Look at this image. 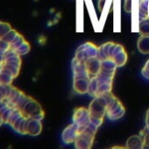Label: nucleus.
Instances as JSON below:
<instances>
[{"instance_id": "6e6552de", "label": "nucleus", "mask_w": 149, "mask_h": 149, "mask_svg": "<svg viewBox=\"0 0 149 149\" xmlns=\"http://www.w3.org/2000/svg\"><path fill=\"white\" fill-rule=\"evenodd\" d=\"M91 78H74L73 88L79 94H86L89 91Z\"/></svg>"}, {"instance_id": "f03ea898", "label": "nucleus", "mask_w": 149, "mask_h": 149, "mask_svg": "<svg viewBox=\"0 0 149 149\" xmlns=\"http://www.w3.org/2000/svg\"><path fill=\"white\" fill-rule=\"evenodd\" d=\"M98 54V47L91 43V42H87L84 45H82L76 53V58L77 60L86 62L87 60H89L91 57H96L97 56Z\"/></svg>"}, {"instance_id": "9b49d317", "label": "nucleus", "mask_w": 149, "mask_h": 149, "mask_svg": "<svg viewBox=\"0 0 149 149\" xmlns=\"http://www.w3.org/2000/svg\"><path fill=\"white\" fill-rule=\"evenodd\" d=\"M117 68H118V66L112 59L102 60V64H101L102 71H104L107 73H115Z\"/></svg>"}, {"instance_id": "39448f33", "label": "nucleus", "mask_w": 149, "mask_h": 149, "mask_svg": "<svg viewBox=\"0 0 149 149\" xmlns=\"http://www.w3.org/2000/svg\"><path fill=\"white\" fill-rule=\"evenodd\" d=\"M95 135L85 132H80L76 141H74V146L79 149H89L92 146L94 141Z\"/></svg>"}, {"instance_id": "20e7f679", "label": "nucleus", "mask_w": 149, "mask_h": 149, "mask_svg": "<svg viewBox=\"0 0 149 149\" xmlns=\"http://www.w3.org/2000/svg\"><path fill=\"white\" fill-rule=\"evenodd\" d=\"M90 111L89 109L84 107H79L76 109L73 115V122L76 123L79 128L84 127L87 124L90 123Z\"/></svg>"}, {"instance_id": "0eeeda50", "label": "nucleus", "mask_w": 149, "mask_h": 149, "mask_svg": "<svg viewBox=\"0 0 149 149\" xmlns=\"http://www.w3.org/2000/svg\"><path fill=\"white\" fill-rule=\"evenodd\" d=\"M101 64H102V60L99 59L97 56L91 57L86 61V62H85L86 69H87L91 77L97 76L98 73L101 70Z\"/></svg>"}, {"instance_id": "ddd939ff", "label": "nucleus", "mask_w": 149, "mask_h": 149, "mask_svg": "<svg viewBox=\"0 0 149 149\" xmlns=\"http://www.w3.org/2000/svg\"><path fill=\"white\" fill-rule=\"evenodd\" d=\"M97 87H98V82L97 79V77H93L90 80V84H89V91L88 93L91 97H97Z\"/></svg>"}, {"instance_id": "f8f14e48", "label": "nucleus", "mask_w": 149, "mask_h": 149, "mask_svg": "<svg viewBox=\"0 0 149 149\" xmlns=\"http://www.w3.org/2000/svg\"><path fill=\"white\" fill-rule=\"evenodd\" d=\"M112 60L115 61V63L117 64L118 67H122V66H124V65L125 64V62H126V61H127V54H126L125 51L123 50V51L118 53V54L112 58Z\"/></svg>"}, {"instance_id": "423d86ee", "label": "nucleus", "mask_w": 149, "mask_h": 149, "mask_svg": "<svg viewBox=\"0 0 149 149\" xmlns=\"http://www.w3.org/2000/svg\"><path fill=\"white\" fill-rule=\"evenodd\" d=\"M79 134V127L78 125L74 123L68 125L62 132V140L66 144H71L74 143L77 136Z\"/></svg>"}, {"instance_id": "dca6fc26", "label": "nucleus", "mask_w": 149, "mask_h": 149, "mask_svg": "<svg viewBox=\"0 0 149 149\" xmlns=\"http://www.w3.org/2000/svg\"><path fill=\"white\" fill-rule=\"evenodd\" d=\"M142 74H143V77L149 79V60L146 61V65L144 66L143 69H142Z\"/></svg>"}, {"instance_id": "f3484780", "label": "nucleus", "mask_w": 149, "mask_h": 149, "mask_svg": "<svg viewBox=\"0 0 149 149\" xmlns=\"http://www.w3.org/2000/svg\"><path fill=\"white\" fill-rule=\"evenodd\" d=\"M149 111V110H148V111Z\"/></svg>"}, {"instance_id": "9d476101", "label": "nucleus", "mask_w": 149, "mask_h": 149, "mask_svg": "<svg viewBox=\"0 0 149 149\" xmlns=\"http://www.w3.org/2000/svg\"><path fill=\"white\" fill-rule=\"evenodd\" d=\"M137 46L141 54H149V35H141L137 42Z\"/></svg>"}, {"instance_id": "4468645a", "label": "nucleus", "mask_w": 149, "mask_h": 149, "mask_svg": "<svg viewBox=\"0 0 149 149\" xmlns=\"http://www.w3.org/2000/svg\"><path fill=\"white\" fill-rule=\"evenodd\" d=\"M139 33L141 35H149V21L147 19H140L139 23Z\"/></svg>"}, {"instance_id": "f257e3e1", "label": "nucleus", "mask_w": 149, "mask_h": 149, "mask_svg": "<svg viewBox=\"0 0 149 149\" xmlns=\"http://www.w3.org/2000/svg\"><path fill=\"white\" fill-rule=\"evenodd\" d=\"M114 96L111 92L104 93L103 95L95 97L89 106L90 111V122L99 127L104 121V118L107 112V107Z\"/></svg>"}, {"instance_id": "1a4fd4ad", "label": "nucleus", "mask_w": 149, "mask_h": 149, "mask_svg": "<svg viewBox=\"0 0 149 149\" xmlns=\"http://www.w3.org/2000/svg\"><path fill=\"white\" fill-rule=\"evenodd\" d=\"M143 147V139L141 135L131 136L126 141V148L139 149Z\"/></svg>"}, {"instance_id": "7ed1b4c3", "label": "nucleus", "mask_w": 149, "mask_h": 149, "mask_svg": "<svg viewBox=\"0 0 149 149\" xmlns=\"http://www.w3.org/2000/svg\"><path fill=\"white\" fill-rule=\"evenodd\" d=\"M125 107L123 106L121 102L116 97H113L107 107V117L110 119L116 120L122 118L125 114Z\"/></svg>"}, {"instance_id": "2eb2a0df", "label": "nucleus", "mask_w": 149, "mask_h": 149, "mask_svg": "<svg viewBox=\"0 0 149 149\" xmlns=\"http://www.w3.org/2000/svg\"><path fill=\"white\" fill-rule=\"evenodd\" d=\"M139 135H141L143 139V147L142 148H149V128L146 126L140 132Z\"/></svg>"}]
</instances>
